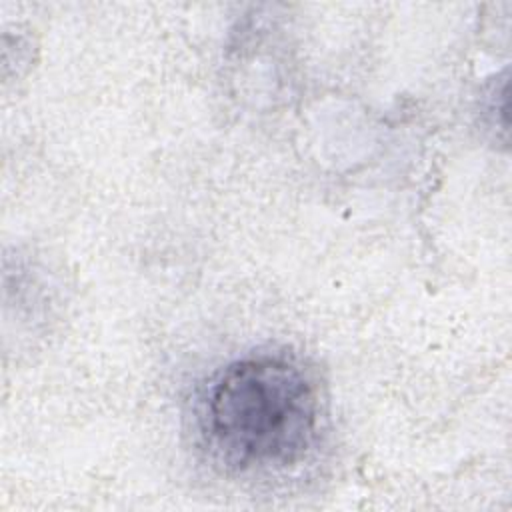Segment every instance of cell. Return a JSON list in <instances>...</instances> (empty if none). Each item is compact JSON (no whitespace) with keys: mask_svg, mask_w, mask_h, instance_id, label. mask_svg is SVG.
I'll return each instance as SVG.
<instances>
[{"mask_svg":"<svg viewBox=\"0 0 512 512\" xmlns=\"http://www.w3.org/2000/svg\"><path fill=\"white\" fill-rule=\"evenodd\" d=\"M212 456L238 472L294 466L320 432V390L308 368L280 352H256L220 368L198 404Z\"/></svg>","mask_w":512,"mask_h":512,"instance_id":"6da1fadb","label":"cell"}]
</instances>
